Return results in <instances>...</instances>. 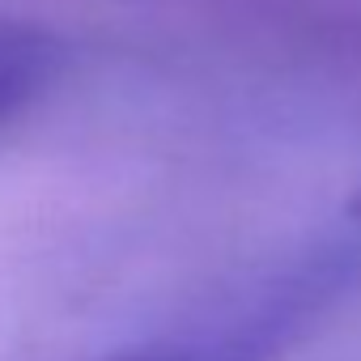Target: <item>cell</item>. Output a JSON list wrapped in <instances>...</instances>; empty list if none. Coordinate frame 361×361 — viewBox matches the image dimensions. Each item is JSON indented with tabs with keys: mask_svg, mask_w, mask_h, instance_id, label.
<instances>
[{
	"mask_svg": "<svg viewBox=\"0 0 361 361\" xmlns=\"http://www.w3.org/2000/svg\"><path fill=\"white\" fill-rule=\"evenodd\" d=\"M285 314H247L217 327H196L183 336H166L145 348H132L111 361H268L281 344Z\"/></svg>",
	"mask_w": 361,
	"mask_h": 361,
	"instance_id": "6da1fadb",
	"label": "cell"
},
{
	"mask_svg": "<svg viewBox=\"0 0 361 361\" xmlns=\"http://www.w3.org/2000/svg\"><path fill=\"white\" fill-rule=\"evenodd\" d=\"M56 68V43L47 30L0 18V115L18 111L26 98H35Z\"/></svg>",
	"mask_w": 361,
	"mask_h": 361,
	"instance_id": "7a4b0ae2",
	"label": "cell"
},
{
	"mask_svg": "<svg viewBox=\"0 0 361 361\" xmlns=\"http://www.w3.org/2000/svg\"><path fill=\"white\" fill-rule=\"evenodd\" d=\"M353 217H357V221H361V196H357V200H353Z\"/></svg>",
	"mask_w": 361,
	"mask_h": 361,
	"instance_id": "3957f363",
	"label": "cell"
}]
</instances>
